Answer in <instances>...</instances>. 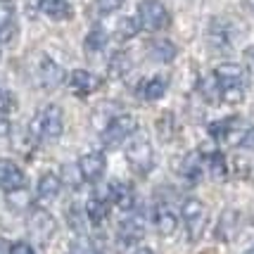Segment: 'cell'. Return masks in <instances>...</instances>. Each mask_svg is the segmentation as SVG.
Wrapping results in <instances>:
<instances>
[{
    "label": "cell",
    "instance_id": "38",
    "mask_svg": "<svg viewBox=\"0 0 254 254\" xmlns=\"http://www.w3.org/2000/svg\"><path fill=\"white\" fill-rule=\"evenodd\" d=\"M95 2H98L100 12L110 14V12H114V10H119V7H122V2H124V0H95Z\"/></svg>",
    "mask_w": 254,
    "mask_h": 254
},
{
    "label": "cell",
    "instance_id": "14",
    "mask_svg": "<svg viewBox=\"0 0 254 254\" xmlns=\"http://www.w3.org/2000/svg\"><path fill=\"white\" fill-rule=\"evenodd\" d=\"M155 226L157 231H159V235H164V238H171L174 233L178 231V216L176 211L171 209L169 204H157L155 207Z\"/></svg>",
    "mask_w": 254,
    "mask_h": 254
},
{
    "label": "cell",
    "instance_id": "2",
    "mask_svg": "<svg viewBox=\"0 0 254 254\" xmlns=\"http://www.w3.org/2000/svg\"><path fill=\"white\" fill-rule=\"evenodd\" d=\"M126 162L135 174H150L152 166H155V150H152V143L145 138V135H135L131 143L126 145Z\"/></svg>",
    "mask_w": 254,
    "mask_h": 254
},
{
    "label": "cell",
    "instance_id": "21",
    "mask_svg": "<svg viewBox=\"0 0 254 254\" xmlns=\"http://www.w3.org/2000/svg\"><path fill=\"white\" fill-rule=\"evenodd\" d=\"M166 88H169V81H166V78L152 76V78H147V81H143V83H140L138 95H140L143 100H147V102H155V100L164 98Z\"/></svg>",
    "mask_w": 254,
    "mask_h": 254
},
{
    "label": "cell",
    "instance_id": "37",
    "mask_svg": "<svg viewBox=\"0 0 254 254\" xmlns=\"http://www.w3.org/2000/svg\"><path fill=\"white\" fill-rule=\"evenodd\" d=\"M7 254H36V250H33L31 243H26V240H17V243L10 245Z\"/></svg>",
    "mask_w": 254,
    "mask_h": 254
},
{
    "label": "cell",
    "instance_id": "3",
    "mask_svg": "<svg viewBox=\"0 0 254 254\" xmlns=\"http://www.w3.org/2000/svg\"><path fill=\"white\" fill-rule=\"evenodd\" d=\"M181 216H183V223H186L188 240L197 243L202 238V233H204V226H207V207L197 197H186L183 204H181Z\"/></svg>",
    "mask_w": 254,
    "mask_h": 254
},
{
    "label": "cell",
    "instance_id": "10",
    "mask_svg": "<svg viewBox=\"0 0 254 254\" xmlns=\"http://www.w3.org/2000/svg\"><path fill=\"white\" fill-rule=\"evenodd\" d=\"M110 209H112L110 186L105 188V192H95V195L86 202V214H88V221L93 223V226L105 223V219L110 216Z\"/></svg>",
    "mask_w": 254,
    "mask_h": 254
},
{
    "label": "cell",
    "instance_id": "20",
    "mask_svg": "<svg viewBox=\"0 0 254 254\" xmlns=\"http://www.w3.org/2000/svg\"><path fill=\"white\" fill-rule=\"evenodd\" d=\"M238 226H240V214L235 209H226L219 219V226H216V238L223 243H231L238 233Z\"/></svg>",
    "mask_w": 254,
    "mask_h": 254
},
{
    "label": "cell",
    "instance_id": "28",
    "mask_svg": "<svg viewBox=\"0 0 254 254\" xmlns=\"http://www.w3.org/2000/svg\"><path fill=\"white\" fill-rule=\"evenodd\" d=\"M119 114H122V112L112 110V102H107V105H100L98 110L93 112V124H95V128L102 133L112 124V119H114V117H119Z\"/></svg>",
    "mask_w": 254,
    "mask_h": 254
},
{
    "label": "cell",
    "instance_id": "27",
    "mask_svg": "<svg viewBox=\"0 0 254 254\" xmlns=\"http://www.w3.org/2000/svg\"><path fill=\"white\" fill-rule=\"evenodd\" d=\"M235 124H238V119H235V117H228V119H221V122L209 124V135L214 138V140L223 143V140H228V138H231Z\"/></svg>",
    "mask_w": 254,
    "mask_h": 254
},
{
    "label": "cell",
    "instance_id": "25",
    "mask_svg": "<svg viewBox=\"0 0 254 254\" xmlns=\"http://www.w3.org/2000/svg\"><path fill=\"white\" fill-rule=\"evenodd\" d=\"M209 43L214 50H228V45H231L228 29H226V24L219 22V19H214V22L209 24Z\"/></svg>",
    "mask_w": 254,
    "mask_h": 254
},
{
    "label": "cell",
    "instance_id": "32",
    "mask_svg": "<svg viewBox=\"0 0 254 254\" xmlns=\"http://www.w3.org/2000/svg\"><path fill=\"white\" fill-rule=\"evenodd\" d=\"M219 90L226 105H240L245 100V86H219Z\"/></svg>",
    "mask_w": 254,
    "mask_h": 254
},
{
    "label": "cell",
    "instance_id": "18",
    "mask_svg": "<svg viewBox=\"0 0 254 254\" xmlns=\"http://www.w3.org/2000/svg\"><path fill=\"white\" fill-rule=\"evenodd\" d=\"M69 88L74 90L76 95H90L93 90L98 88V78L93 76L86 69H74L69 74Z\"/></svg>",
    "mask_w": 254,
    "mask_h": 254
},
{
    "label": "cell",
    "instance_id": "1",
    "mask_svg": "<svg viewBox=\"0 0 254 254\" xmlns=\"http://www.w3.org/2000/svg\"><path fill=\"white\" fill-rule=\"evenodd\" d=\"M29 131L36 140H57L64 133V112L60 105H45L36 112V117L29 124Z\"/></svg>",
    "mask_w": 254,
    "mask_h": 254
},
{
    "label": "cell",
    "instance_id": "8",
    "mask_svg": "<svg viewBox=\"0 0 254 254\" xmlns=\"http://www.w3.org/2000/svg\"><path fill=\"white\" fill-rule=\"evenodd\" d=\"M26 188V176L19 166L12 159H0V190H5L7 195L17 190Z\"/></svg>",
    "mask_w": 254,
    "mask_h": 254
},
{
    "label": "cell",
    "instance_id": "39",
    "mask_svg": "<svg viewBox=\"0 0 254 254\" xmlns=\"http://www.w3.org/2000/svg\"><path fill=\"white\" fill-rule=\"evenodd\" d=\"M240 145H243L245 150L254 152V126H252V128H247V131L243 133V138H240Z\"/></svg>",
    "mask_w": 254,
    "mask_h": 254
},
{
    "label": "cell",
    "instance_id": "22",
    "mask_svg": "<svg viewBox=\"0 0 254 254\" xmlns=\"http://www.w3.org/2000/svg\"><path fill=\"white\" fill-rule=\"evenodd\" d=\"M204 164H207L209 176L214 178V181H223V178L228 176L226 157H223V152H219V150H214V152H209V155H204Z\"/></svg>",
    "mask_w": 254,
    "mask_h": 254
},
{
    "label": "cell",
    "instance_id": "11",
    "mask_svg": "<svg viewBox=\"0 0 254 254\" xmlns=\"http://www.w3.org/2000/svg\"><path fill=\"white\" fill-rule=\"evenodd\" d=\"M176 162H181V164H176V171L186 178V181H190V183H197L199 176H202V169L207 166L204 164V155H202L199 150L188 152L183 159H176Z\"/></svg>",
    "mask_w": 254,
    "mask_h": 254
},
{
    "label": "cell",
    "instance_id": "6",
    "mask_svg": "<svg viewBox=\"0 0 254 254\" xmlns=\"http://www.w3.org/2000/svg\"><path fill=\"white\" fill-rule=\"evenodd\" d=\"M26 228H29V235H31L33 240H38L41 245H48L50 240H53V235L57 233V221L48 209L36 207V209L29 211Z\"/></svg>",
    "mask_w": 254,
    "mask_h": 254
},
{
    "label": "cell",
    "instance_id": "26",
    "mask_svg": "<svg viewBox=\"0 0 254 254\" xmlns=\"http://www.w3.org/2000/svg\"><path fill=\"white\" fill-rule=\"evenodd\" d=\"M138 31H140V24L133 17H122L114 24V38L117 41H131L133 36H138Z\"/></svg>",
    "mask_w": 254,
    "mask_h": 254
},
{
    "label": "cell",
    "instance_id": "41",
    "mask_svg": "<svg viewBox=\"0 0 254 254\" xmlns=\"http://www.w3.org/2000/svg\"><path fill=\"white\" fill-rule=\"evenodd\" d=\"M133 254H155V252H152L150 247H143V245H140V247H135V250H133Z\"/></svg>",
    "mask_w": 254,
    "mask_h": 254
},
{
    "label": "cell",
    "instance_id": "17",
    "mask_svg": "<svg viewBox=\"0 0 254 254\" xmlns=\"http://www.w3.org/2000/svg\"><path fill=\"white\" fill-rule=\"evenodd\" d=\"M60 190H62V178L57 176V174L48 171V174H43V176L38 178L36 195H38V199H41V202H53V199H57Z\"/></svg>",
    "mask_w": 254,
    "mask_h": 254
},
{
    "label": "cell",
    "instance_id": "29",
    "mask_svg": "<svg viewBox=\"0 0 254 254\" xmlns=\"http://www.w3.org/2000/svg\"><path fill=\"white\" fill-rule=\"evenodd\" d=\"M107 41H110V36H107V31L102 29V26H93L88 31V36H86V41H83V45L88 48V50H105V45H107Z\"/></svg>",
    "mask_w": 254,
    "mask_h": 254
},
{
    "label": "cell",
    "instance_id": "24",
    "mask_svg": "<svg viewBox=\"0 0 254 254\" xmlns=\"http://www.w3.org/2000/svg\"><path fill=\"white\" fill-rule=\"evenodd\" d=\"M178 55V48L171 41H166V38H162V41H155V43L150 45V57L155 60V62H162V64H166V62H171L174 57Z\"/></svg>",
    "mask_w": 254,
    "mask_h": 254
},
{
    "label": "cell",
    "instance_id": "9",
    "mask_svg": "<svg viewBox=\"0 0 254 254\" xmlns=\"http://www.w3.org/2000/svg\"><path fill=\"white\" fill-rule=\"evenodd\" d=\"M78 169H81V176L86 183H98L100 178L105 176V169H107V159L102 152H88V155L78 157Z\"/></svg>",
    "mask_w": 254,
    "mask_h": 254
},
{
    "label": "cell",
    "instance_id": "36",
    "mask_svg": "<svg viewBox=\"0 0 254 254\" xmlns=\"http://www.w3.org/2000/svg\"><path fill=\"white\" fill-rule=\"evenodd\" d=\"M174 117H171V114H164V117H159V119H157V131H159V135H162V138H169V135H171V128H174Z\"/></svg>",
    "mask_w": 254,
    "mask_h": 254
},
{
    "label": "cell",
    "instance_id": "16",
    "mask_svg": "<svg viewBox=\"0 0 254 254\" xmlns=\"http://www.w3.org/2000/svg\"><path fill=\"white\" fill-rule=\"evenodd\" d=\"M145 233V223L140 216H128L126 221H122V226H119V243H122V247H131V245H135L140 238H143Z\"/></svg>",
    "mask_w": 254,
    "mask_h": 254
},
{
    "label": "cell",
    "instance_id": "23",
    "mask_svg": "<svg viewBox=\"0 0 254 254\" xmlns=\"http://www.w3.org/2000/svg\"><path fill=\"white\" fill-rule=\"evenodd\" d=\"M66 223L69 228L76 233V235H86V226H88V214H86V207H78V204H71L66 209Z\"/></svg>",
    "mask_w": 254,
    "mask_h": 254
},
{
    "label": "cell",
    "instance_id": "7",
    "mask_svg": "<svg viewBox=\"0 0 254 254\" xmlns=\"http://www.w3.org/2000/svg\"><path fill=\"white\" fill-rule=\"evenodd\" d=\"M64 69L57 64L53 57L41 55L38 57V64H36V81L41 83V88H57L64 83Z\"/></svg>",
    "mask_w": 254,
    "mask_h": 254
},
{
    "label": "cell",
    "instance_id": "4",
    "mask_svg": "<svg viewBox=\"0 0 254 254\" xmlns=\"http://www.w3.org/2000/svg\"><path fill=\"white\" fill-rule=\"evenodd\" d=\"M171 22V14L162 0H140L138 2V24L145 31H162Z\"/></svg>",
    "mask_w": 254,
    "mask_h": 254
},
{
    "label": "cell",
    "instance_id": "5",
    "mask_svg": "<svg viewBox=\"0 0 254 254\" xmlns=\"http://www.w3.org/2000/svg\"><path fill=\"white\" fill-rule=\"evenodd\" d=\"M138 131V119L133 114H119L114 117L112 124L102 131V145L105 147H119L124 140H128L133 133Z\"/></svg>",
    "mask_w": 254,
    "mask_h": 254
},
{
    "label": "cell",
    "instance_id": "42",
    "mask_svg": "<svg viewBox=\"0 0 254 254\" xmlns=\"http://www.w3.org/2000/svg\"><path fill=\"white\" fill-rule=\"evenodd\" d=\"M247 5H250V10L254 12V0H247Z\"/></svg>",
    "mask_w": 254,
    "mask_h": 254
},
{
    "label": "cell",
    "instance_id": "40",
    "mask_svg": "<svg viewBox=\"0 0 254 254\" xmlns=\"http://www.w3.org/2000/svg\"><path fill=\"white\" fill-rule=\"evenodd\" d=\"M245 60H247V64H250V66L254 69V45H252V48H247V50H245Z\"/></svg>",
    "mask_w": 254,
    "mask_h": 254
},
{
    "label": "cell",
    "instance_id": "19",
    "mask_svg": "<svg viewBox=\"0 0 254 254\" xmlns=\"http://www.w3.org/2000/svg\"><path fill=\"white\" fill-rule=\"evenodd\" d=\"M14 2L12 0H0V41H12L14 38Z\"/></svg>",
    "mask_w": 254,
    "mask_h": 254
},
{
    "label": "cell",
    "instance_id": "33",
    "mask_svg": "<svg viewBox=\"0 0 254 254\" xmlns=\"http://www.w3.org/2000/svg\"><path fill=\"white\" fill-rule=\"evenodd\" d=\"M29 190L24 188V190H17V192H10L7 195V204H10L12 209H17V211H22V209H29Z\"/></svg>",
    "mask_w": 254,
    "mask_h": 254
},
{
    "label": "cell",
    "instance_id": "13",
    "mask_svg": "<svg viewBox=\"0 0 254 254\" xmlns=\"http://www.w3.org/2000/svg\"><path fill=\"white\" fill-rule=\"evenodd\" d=\"M38 10L53 22H66L74 17V7L69 0H38Z\"/></svg>",
    "mask_w": 254,
    "mask_h": 254
},
{
    "label": "cell",
    "instance_id": "34",
    "mask_svg": "<svg viewBox=\"0 0 254 254\" xmlns=\"http://www.w3.org/2000/svg\"><path fill=\"white\" fill-rule=\"evenodd\" d=\"M62 174H64L66 183H69V186H74V188H76L78 183H83V176H81V169H78V164H66L64 169H62Z\"/></svg>",
    "mask_w": 254,
    "mask_h": 254
},
{
    "label": "cell",
    "instance_id": "15",
    "mask_svg": "<svg viewBox=\"0 0 254 254\" xmlns=\"http://www.w3.org/2000/svg\"><path fill=\"white\" fill-rule=\"evenodd\" d=\"M214 78L219 81V86H245V66L223 62L214 69Z\"/></svg>",
    "mask_w": 254,
    "mask_h": 254
},
{
    "label": "cell",
    "instance_id": "30",
    "mask_svg": "<svg viewBox=\"0 0 254 254\" xmlns=\"http://www.w3.org/2000/svg\"><path fill=\"white\" fill-rule=\"evenodd\" d=\"M131 69V57L128 53H117V55L110 60V76L119 78V76H126Z\"/></svg>",
    "mask_w": 254,
    "mask_h": 254
},
{
    "label": "cell",
    "instance_id": "35",
    "mask_svg": "<svg viewBox=\"0 0 254 254\" xmlns=\"http://www.w3.org/2000/svg\"><path fill=\"white\" fill-rule=\"evenodd\" d=\"M14 112V95L0 83V114H10Z\"/></svg>",
    "mask_w": 254,
    "mask_h": 254
},
{
    "label": "cell",
    "instance_id": "12",
    "mask_svg": "<svg viewBox=\"0 0 254 254\" xmlns=\"http://www.w3.org/2000/svg\"><path fill=\"white\" fill-rule=\"evenodd\" d=\"M110 199L112 204H117L122 211H133L135 209V190L124 183V181H112L110 183Z\"/></svg>",
    "mask_w": 254,
    "mask_h": 254
},
{
    "label": "cell",
    "instance_id": "31",
    "mask_svg": "<svg viewBox=\"0 0 254 254\" xmlns=\"http://www.w3.org/2000/svg\"><path fill=\"white\" fill-rule=\"evenodd\" d=\"M69 254H102V252L88 235H78L76 240L71 243V247H69Z\"/></svg>",
    "mask_w": 254,
    "mask_h": 254
}]
</instances>
